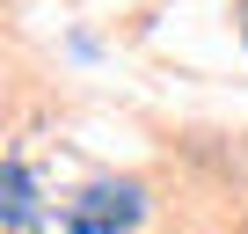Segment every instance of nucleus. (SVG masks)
I'll list each match as a JSON object with an SVG mask.
<instances>
[{
	"label": "nucleus",
	"mask_w": 248,
	"mask_h": 234,
	"mask_svg": "<svg viewBox=\"0 0 248 234\" xmlns=\"http://www.w3.org/2000/svg\"><path fill=\"white\" fill-rule=\"evenodd\" d=\"M139 212H146L139 183H95L66 205V234H124V227H139Z\"/></svg>",
	"instance_id": "obj_1"
},
{
	"label": "nucleus",
	"mask_w": 248,
	"mask_h": 234,
	"mask_svg": "<svg viewBox=\"0 0 248 234\" xmlns=\"http://www.w3.org/2000/svg\"><path fill=\"white\" fill-rule=\"evenodd\" d=\"M0 190H8V227H15V234H30V227H37V190H30V168H22V161H8Z\"/></svg>",
	"instance_id": "obj_2"
},
{
	"label": "nucleus",
	"mask_w": 248,
	"mask_h": 234,
	"mask_svg": "<svg viewBox=\"0 0 248 234\" xmlns=\"http://www.w3.org/2000/svg\"><path fill=\"white\" fill-rule=\"evenodd\" d=\"M241 37H248V0H241Z\"/></svg>",
	"instance_id": "obj_3"
}]
</instances>
